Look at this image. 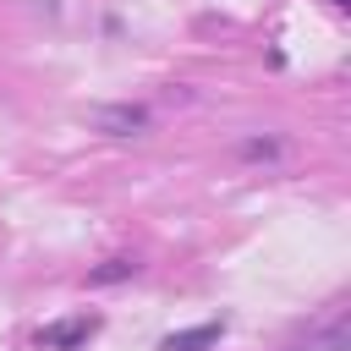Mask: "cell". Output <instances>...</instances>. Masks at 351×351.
Wrapping results in <instances>:
<instances>
[{"label":"cell","mask_w":351,"mask_h":351,"mask_svg":"<svg viewBox=\"0 0 351 351\" xmlns=\"http://www.w3.org/2000/svg\"><path fill=\"white\" fill-rule=\"evenodd\" d=\"M93 329H99V318H93V313H77V318H60V324L38 329V346H44V351H77Z\"/></svg>","instance_id":"1"},{"label":"cell","mask_w":351,"mask_h":351,"mask_svg":"<svg viewBox=\"0 0 351 351\" xmlns=\"http://www.w3.org/2000/svg\"><path fill=\"white\" fill-rule=\"evenodd\" d=\"M219 335H225V318H208V324H192V329L165 335V340H159V351H208Z\"/></svg>","instance_id":"2"},{"label":"cell","mask_w":351,"mask_h":351,"mask_svg":"<svg viewBox=\"0 0 351 351\" xmlns=\"http://www.w3.org/2000/svg\"><path fill=\"white\" fill-rule=\"evenodd\" d=\"M99 126H104V132H115V137H132L137 126H148V110H137V104H121V110H99Z\"/></svg>","instance_id":"3"},{"label":"cell","mask_w":351,"mask_h":351,"mask_svg":"<svg viewBox=\"0 0 351 351\" xmlns=\"http://www.w3.org/2000/svg\"><path fill=\"white\" fill-rule=\"evenodd\" d=\"M346 346H351V335H346V324H335L329 335H318V340H307L302 351H346Z\"/></svg>","instance_id":"4"},{"label":"cell","mask_w":351,"mask_h":351,"mask_svg":"<svg viewBox=\"0 0 351 351\" xmlns=\"http://www.w3.org/2000/svg\"><path fill=\"white\" fill-rule=\"evenodd\" d=\"M132 269H137V263H126V258H115V263H104V269H93L88 280H93V285H110V280H126Z\"/></svg>","instance_id":"5"},{"label":"cell","mask_w":351,"mask_h":351,"mask_svg":"<svg viewBox=\"0 0 351 351\" xmlns=\"http://www.w3.org/2000/svg\"><path fill=\"white\" fill-rule=\"evenodd\" d=\"M335 5H346V0H335Z\"/></svg>","instance_id":"6"}]
</instances>
